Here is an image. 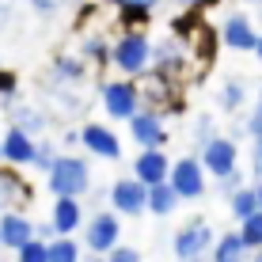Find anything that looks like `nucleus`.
I'll use <instances>...</instances> for the list:
<instances>
[{"instance_id": "obj_13", "label": "nucleus", "mask_w": 262, "mask_h": 262, "mask_svg": "<svg viewBox=\"0 0 262 262\" xmlns=\"http://www.w3.org/2000/svg\"><path fill=\"white\" fill-rule=\"evenodd\" d=\"M167 167H171V160L164 156V148H141V156L133 160V179H137L141 186L164 183V179H167Z\"/></svg>"}, {"instance_id": "obj_31", "label": "nucleus", "mask_w": 262, "mask_h": 262, "mask_svg": "<svg viewBox=\"0 0 262 262\" xmlns=\"http://www.w3.org/2000/svg\"><path fill=\"white\" fill-rule=\"evenodd\" d=\"M106 50H111V46H106L103 38H88V42H84V53H80V57H95V61H103V57H106Z\"/></svg>"}, {"instance_id": "obj_19", "label": "nucleus", "mask_w": 262, "mask_h": 262, "mask_svg": "<svg viewBox=\"0 0 262 262\" xmlns=\"http://www.w3.org/2000/svg\"><path fill=\"white\" fill-rule=\"evenodd\" d=\"M50 76L57 80V84H80V80L88 76V65H84V57H57L53 69H50Z\"/></svg>"}, {"instance_id": "obj_28", "label": "nucleus", "mask_w": 262, "mask_h": 262, "mask_svg": "<svg viewBox=\"0 0 262 262\" xmlns=\"http://www.w3.org/2000/svg\"><path fill=\"white\" fill-rule=\"evenodd\" d=\"M15 88H19L15 72H12V69H0V103H12V99H15Z\"/></svg>"}, {"instance_id": "obj_33", "label": "nucleus", "mask_w": 262, "mask_h": 262, "mask_svg": "<svg viewBox=\"0 0 262 262\" xmlns=\"http://www.w3.org/2000/svg\"><path fill=\"white\" fill-rule=\"evenodd\" d=\"M114 4H118L122 12H152L160 0H114Z\"/></svg>"}, {"instance_id": "obj_12", "label": "nucleus", "mask_w": 262, "mask_h": 262, "mask_svg": "<svg viewBox=\"0 0 262 262\" xmlns=\"http://www.w3.org/2000/svg\"><path fill=\"white\" fill-rule=\"evenodd\" d=\"M34 156V137L23 129H8L4 137H0V164H12V167H27Z\"/></svg>"}, {"instance_id": "obj_9", "label": "nucleus", "mask_w": 262, "mask_h": 262, "mask_svg": "<svg viewBox=\"0 0 262 262\" xmlns=\"http://www.w3.org/2000/svg\"><path fill=\"white\" fill-rule=\"evenodd\" d=\"M129 133H133V141L141 144V148H164L167 144V129H164V122H160V114L156 111H133L129 118Z\"/></svg>"}, {"instance_id": "obj_30", "label": "nucleus", "mask_w": 262, "mask_h": 262, "mask_svg": "<svg viewBox=\"0 0 262 262\" xmlns=\"http://www.w3.org/2000/svg\"><path fill=\"white\" fill-rule=\"evenodd\" d=\"M213 137H216V133H213V118H209V114H202L198 125H194V141L205 144V141H213Z\"/></svg>"}, {"instance_id": "obj_26", "label": "nucleus", "mask_w": 262, "mask_h": 262, "mask_svg": "<svg viewBox=\"0 0 262 262\" xmlns=\"http://www.w3.org/2000/svg\"><path fill=\"white\" fill-rule=\"evenodd\" d=\"M15 262H46V239H27L23 247H15Z\"/></svg>"}, {"instance_id": "obj_35", "label": "nucleus", "mask_w": 262, "mask_h": 262, "mask_svg": "<svg viewBox=\"0 0 262 262\" xmlns=\"http://www.w3.org/2000/svg\"><path fill=\"white\" fill-rule=\"evenodd\" d=\"M243 183V175H239V167H232L228 171V175H221V190L224 194H232V190H236V186Z\"/></svg>"}, {"instance_id": "obj_36", "label": "nucleus", "mask_w": 262, "mask_h": 262, "mask_svg": "<svg viewBox=\"0 0 262 262\" xmlns=\"http://www.w3.org/2000/svg\"><path fill=\"white\" fill-rule=\"evenodd\" d=\"M12 19V0H0V27Z\"/></svg>"}, {"instance_id": "obj_24", "label": "nucleus", "mask_w": 262, "mask_h": 262, "mask_svg": "<svg viewBox=\"0 0 262 262\" xmlns=\"http://www.w3.org/2000/svg\"><path fill=\"white\" fill-rule=\"evenodd\" d=\"M243 99H247V88H243V80H224V88H221V111H239L243 106Z\"/></svg>"}, {"instance_id": "obj_4", "label": "nucleus", "mask_w": 262, "mask_h": 262, "mask_svg": "<svg viewBox=\"0 0 262 262\" xmlns=\"http://www.w3.org/2000/svg\"><path fill=\"white\" fill-rule=\"evenodd\" d=\"M167 186L179 194V202H194L205 194V171L194 156H183L167 167Z\"/></svg>"}, {"instance_id": "obj_2", "label": "nucleus", "mask_w": 262, "mask_h": 262, "mask_svg": "<svg viewBox=\"0 0 262 262\" xmlns=\"http://www.w3.org/2000/svg\"><path fill=\"white\" fill-rule=\"evenodd\" d=\"M148 53H152V42H148V34H141V31H125L118 42H114L111 50H106V57L118 65L125 76H144L152 65H148Z\"/></svg>"}, {"instance_id": "obj_8", "label": "nucleus", "mask_w": 262, "mask_h": 262, "mask_svg": "<svg viewBox=\"0 0 262 262\" xmlns=\"http://www.w3.org/2000/svg\"><path fill=\"white\" fill-rule=\"evenodd\" d=\"M76 141L84 144L92 156H99V160H122V141L114 137V129H106V125H99V122H88L84 129L76 133Z\"/></svg>"}, {"instance_id": "obj_11", "label": "nucleus", "mask_w": 262, "mask_h": 262, "mask_svg": "<svg viewBox=\"0 0 262 262\" xmlns=\"http://www.w3.org/2000/svg\"><path fill=\"white\" fill-rule=\"evenodd\" d=\"M111 209L122 216H141L144 213V186L137 179H118L111 186Z\"/></svg>"}, {"instance_id": "obj_15", "label": "nucleus", "mask_w": 262, "mask_h": 262, "mask_svg": "<svg viewBox=\"0 0 262 262\" xmlns=\"http://www.w3.org/2000/svg\"><path fill=\"white\" fill-rule=\"evenodd\" d=\"M84 198H57L50 209V228L57 232V236H72V232L80 228V221H84Z\"/></svg>"}, {"instance_id": "obj_17", "label": "nucleus", "mask_w": 262, "mask_h": 262, "mask_svg": "<svg viewBox=\"0 0 262 262\" xmlns=\"http://www.w3.org/2000/svg\"><path fill=\"white\" fill-rule=\"evenodd\" d=\"M183 46H179V38H167V42H160L156 50L148 53V65H156L160 69V76H171V72H179L183 69Z\"/></svg>"}, {"instance_id": "obj_23", "label": "nucleus", "mask_w": 262, "mask_h": 262, "mask_svg": "<svg viewBox=\"0 0 262 262\" xmlns=\"http://www.w3.org/2000/svg\"><path fill=\"white\" fill-rule=\"evenodd\" d=\"M239 239H243V247H247V251H258L262 247V209L239 221Z\"/></svg>"}, {"instance_id": "obj_38", "label": "nucleus", "mask_w": 262, "mask_h": 262, "mask_svg": "<svg viewBox=\"0 0 262 262\" xmlns=\"http://www.w3.org/2000/svg\"><path fill=\"white\" fill-rule=\"evenodd\" d=\"M88 262H106V258H103V255H95V258H88Z\"/></svg>"}, {"instance_id": "obj_37", "label": "nucleus", "mask_w": 262, "mask_h": 262, "mask_svg": "<svg viewBox=\"0 0 262 262\" xmlns=\"http://www.w3.org/2000/svg\"><path fill=\"white\" fill-rule=\"evenodd\" d=\"M186 4H190V8H202V4H209V0H186Z\"/></svg>"}, {"instance_id": "obj_21", "label": "nucleus", "mask_w": 262, "mask_h": 262, "mask_svg": "<svg viewBox=\"0 0 262 262\" xmlns=\"http://www.w3.org/2000/svg\"><path fill=\"white\" fill-rule=\"evenodd\" d=\"M12 125L34 137V133H42V129H46V114H42V111H34V106H12Z\"/></svg>"}, {"instance_id": "obj_22", "label": "nucleus", "mask_w": 262, "mask_h": 262, "mask_svg": "<svg viewBox=\"0 0 262 262\" xmlns=\"http://www.w3.org/2000/svg\"><path fill=\"white\" fill-rule=\"evenodd\" d=\"M46 262H80V243H72L69 236H57L46 243Z\"/></svg>"}, {"instance_id": "obj_34", "label": "nucleus", "mask_w": 262, "mask_h": 262, "mask_svg": "<svg viewBox=\"0 0 262 262\" xmlns=\"http://www.w3.org/2000/svg\"><path fill=\"white\" fill-rule=\"evenodd\" d=\"M258 125H262V111H258V106H255V111H251V114H247V125H243V133H247V137H251V141H258V133H262V129H258Z\"/></svg>"}, {"instance_id": "obj_7", "label": "nucleus", "mask_w": 262, "mask_h": 262, "mask_svg": "<svg viewBox=\"0 0 262 262\" xmlns=\"http://www.w3.org/2000/svg\"><path fill=\"white\" fill-rule=\"evenodd\" d=\"M137 106H141V92L129 80H111V84H103V111L111 114V118L125 122Z\"/></svg>"}, {"instance_id": "obj_32", "label": "nucleus", "mask_w": 262, "mask_h": 262, "mask_svg": "<svg viewBox=\"0 0 262 262\" xmlns=\"http://www.w3.org/2000/svg\"><path fill=\"white\" fill-rule=\"evenodd\" d=\"M31 8H34V15H38V19H50V15H57L61 0H31Z\"/></svg>"}, {"instance_id": "obj_27", "label": "nucleus", "mask_w": 262, "mask_h": 262, "mask_svg": "<svg viewBox=\"0 0 262 262\" xmlns=\"http://www.w3.org/2000/svg\"><path fill=\"white\" fill-rule=\"evenodd\" d=\"M103 258H106V262H141V251H137V247H125V243H114Z\"/></svg>"}, {"instance_id": "obj_18", "label": "nucleus", "mask_w": 262, "mask_h": 262, "mask_svg": "<svg viewBox=\"0 0 262 262\" xmlns=\"http://www.w3.org/2000/svg\"><path fill=\"white\" fill-rule=\"evenodd\" d=\"M209 255H213V262H247V258H251V251L243 247L239 232H224L221 239H213Z\"/></svg>"}, {"instance_id": "obj_20", "label": "nucleus", "mask_w": 262, "mask_h": 262, "mask_svg": "<svg viewBox=\"0 0 262 262\" xmlns=\"http://www.w3.org/2000/svg\"><path fill=\"white\" fill-rule=\"evenodd\" d=\"M228 205H232V216L243 221V216L258 213V190L255 186H236V190L228 194Z\"/></svg>"}, {"instance_id": "obj_1", "label": "nucleus", "mask_w": 262, "mask_h": 262, "mask_svg": "<svg viewBox=\"0 0 262 262\" xmlns=\"http://www.w3.org/2000/svg\"><path fill=\"white\" fill-rule=\"evenodd\" d=\"M46 186L53 198H84L92 190V171L88 160L80 156H53V164L46 167Z\"/></svg>"}, {"instance_id": "obj_6", "label": "nucleus", "mask_w": 262, "mask_h": 262, "mask_svg": "<svg viewBox=\"0 0 262 262\" xmlns=\"http://www.w3.org/2000/svg\"><path fill=\"white\" fill-rule=\"evenodd\" d=\"M202 171H209V175H228L232 167H239V148H236V141L232 137H213V141H205L202 144Z\"/></svg>"}, {"instance_id": "obj_3", "label": "nucleus", "mask_w": 262, "mask_h": 262, "mask_svg": "<svg viewBox=\"0 0 262 262\" xmlns=\"http://www.w3.org/2000/svg\"><path fill=\"white\" fill-rule=\"evenodd\" d=\"M213 228L205 221H190V224H183V228L175 232V239H171V247H175V258L179 262H202L205 255H209V247H213Z\"/></svg>"}, {"instance_id": "obj_14", "label": "nucleus", "mask_w": 262, "mask_h": 262, "mask_svg": "<svg viewBox=\"0 0 262 262\" xmlns=\"http://www.w3.org/2000/svg\"><path fill=\"white\" fill-rule=\"evenodd\" d=\"M27 239H34V221L23 216V213L4 209V213H0V247L15 251V247H23Z\"/></svg>"}, {"instance_id": "obj_10", "label": "nucleus", "mask_w": 262, "mask_h": 262, "mask_svg": "<svg viewBox=\"0 0 262 262\" xmlns=\"http://www.w3.org/2000/svg\"><path fill=\"white\" fill-rule=\"evenodd\" d=\"M224 46L228 50H243V53H258V34L251 27V15L247 12H232L224 19Z\"/></svg>"}, {"instance_id": "obj_5", "label": "nucleus", "mask_w": 262, "mask_h": 262, "mask_svg": "<svg viewBox=\"0 0 262 262\" xmlns=\"http://www.w3.org/2000/svg\"><path fill=\"white\" fill-rule=\"evenodd\" d=\"M114 243H122V221L114 213H95L92 221H84V247L88 251L106 255Z\"/></svg>"}, {"instance_id": "obj_16", "label": "nucleus", "mask_w": 262, "mask_h": 262, "mask_svg": "<svg viewBox=\"0 0 262 262\" xmlns=\"http://www.w3.org/2000/svg\"><path fill=\"white\" fill-rule=\"evenodd\" d=\"M175 209H179V194L167 186V179H164V183H152V186H144V213L171 216Z\"/></svg>"}, {"instance_id": "obj_29", "label": "nucleus", "mask_w": 262, "mask_h": 262, "mask_svg": "<svg viewBox=\"0 0 262 262\" xmlns=\"http://www.w3.org/2000/svg\"><path fill=\"white\" fill-rule=\"evenodd\" d=\"M53 144H34V156H31V167H38V171H46L50 164H53Z\"/></svg>"}, {"instance_id": "obj_25", "label": "nucleus", "mask_w": 262, "mask_h": 262, "mask_svg": "<svg viewBox=\"0 0 262 262\" xmlns=\"http://www.w3.org/2000/svg\"><path fill=\"white\" fill-rule=\"evenodd\" d=\"M19 190H27V186L12 175V171H4V167H0V213H4L8 205H12L15 198H19Z\"/></svg>"}]
</instances>
